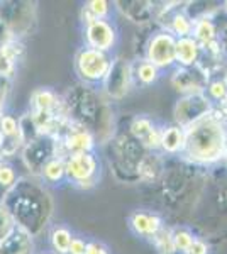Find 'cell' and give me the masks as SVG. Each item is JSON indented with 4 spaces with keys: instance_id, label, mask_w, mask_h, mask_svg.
I'll use <instances>...</instances> for the list:
<instances>
[{
    "instance_id": "cell-1",
    "label": "cell",
    "mask_w": 227,
    "mask_h": 254,
    "mask_svg": "<svg viewBox=\"0 0 227 254\" xmlns=\"http://www.w3.org/2000/svg\"><path fill=\"white\" fill-rule=\"evenodd\" d=\"M209 168L195 166L181 158L164 159L163 173L154 185L148 187L154 195L159 214H168L180 220L181 225L188 222L193 208L200 198L207 180Z\"/></svg>"
},
{
    "instance_id": "cell-2",
    "label": "cell",
    "mask_w": 227,
    "mask_h": 254,
    "mask_svg": "<svg viewBox=\"0 0 227 254\" xmlns=\"http://www.w3.org/2000/svg\"><path fill=\"white\" fill-rule=\"evenodd\" d=\"M105 146L109 151V166L117 182L151 187L163 173L166 158L143 147L127 129H115L112 139Z\"/></svg>"
},
{
    "instance_id": "cell-3",
    "label": "cell",
    "mask_w": 227,
    "mask_h": 254,
    "mask_svg": "<svg viewBox=\"0 0 227 254\" xmlns=\"http://www.w3.org/2000/svg\"><path fill=\"white\" fill-rule=\"evenodd\" d=\"M212 246L227 244V166L209 168L200 198L185 224Z\"/></svg>"
},
{
    "instance_id": "cell-4",
    "label": "cell",
    "mask_w": 227,
    "mask_h": 254,
    "mask_svg": "<svg viewBox=\"0 0 227 254\" xmlns=\"http://www.w3.org/2000/svg\"><path fill=\"white\" fill-rule=\"evenodd\" d=\"M2 203L10 212L15 225L32 237H38L48 227L55 210V200L46 185L32 176L19 178Z\"/></svg>"
},
{
    "instance_id": "cell-5",
    "label": "cell",
    "mask_w": 227,
    "mask_h": 254,
    "mask_svg": "<svg viewBox=\"0 0 227 254\" xmlns=\"http://www.w3.org/2000/svg\"><path fill=\"white\" fill-rule=\"evenodd\" d=\"M68 119L73 124L90 130L97 144H107L115 132V116L112 102L102 95L100 90L76 83L63 93Z\"/></svg>"
},
{
    "instance_id": "cell-6",
    "label": "cell",
    "mask_w": 227,
    "mask_h": 254,
    "mask_svg": "<svg viewBox=\"0 0 227 254\" xmlns=\"http://www.w3.org/2000/svg\"><path fill=\"white\" fill-rule=\"evenodd\" d=\"M227 147V134L222 114L214 110L185 129L181 159L202 168H214L222 163Z\"/></svg>"
},
{
    "instance_id": "cell-7",
    "label": "cell",
    "mask_w": 227,
    "mask_h": 254,
    "mask_svg": "<svg viewBox=\"0 0 227 254\" xmlns=\"http://www.w3.org/2000/svg\"><path fill=\"white\" fill-rule=\"evenodd\" d=\"M112 58V55L97 51V49L88 46H81L76 51L75 60H73V69L78 76V83L95 88L100 87L110 69Z\"/></svg>"
},
{
    "instance_id": "cell-8",
    "label": "cell",
    "mask_w": 227,
    "mask_h": 254,
    "mask_svg": "<svg viewBox=\"0 0 227 254\" xmlns=\"http://www.w3.org/2000/svg\"><path fill=\"white\" fill-rule=\"evenodd\" d=\"M65 171H67V183L80 190H88L100 180L102 163L95 151L70 154L65 158Z\"/></svg>"
},
{
    "instance_id": "cell-9",
    "label": "cell",
    "mask_w": 227,
    "mask_h": 254,
    "mask_svg": "<svg viewBox=\"0 0 227 254\" xmlns=\"http://www.w3.org/2000/svg\"><path fill=\"white\" fill-rule=\"evenodd\" d=\"M133 88V61L122 58V56H114L109 73L100 85L102 95L109 102H121L129 95Z\"/></svg>"
},
{
    "instance_id": "cell-10",
    "label": "cell",
    "mask_w": 227,
    "mask_h": 254,
    "mask_svg": "<svg viewBox=\"0 0 227 254\" xmlns=\"http://www.w3.org/2000/svg\"><path fill=\"white\" fill-rule=\"evenodd\" d=\"M143 58L163 73L171 71L176 66V38L166 29H156L146 41Z\"/></svg>"
},
{
    "instance_id": "cell-11",
    "label": "cell",
    "mask_w": 227,
    "mask_h": 254,
    "mask_svg": "<svg viewBox=\"0 0 227 254\" xmlns=\"http://www.w3.org/2000/svg\"><path fill=\"white\" fill-rule=\"evenodd\" d=\"M0 19L7 24L15 39L31 34L36 24L34 2H0Z\"/></svg>"
},
{
    "instance_id": "cell-12",
    "label": "cell",
    "mask_w": 227,
    "mask_h": 254,
    "mask_svg": "<svg viewBox=\"0 0 227 254\" xmlns=\"http://www.w3.org/2000/svg\"><path fill=\"white\" fill-rule=\"evenodd\" d=\"M216 107L205 93H192V95H181L175 102L173 107V124L180 126L181 129H188L200 119L214 112Z\"/></svg>"
},
{
    "instance_id": "cell-13",
    "label": "cell",
    "mask_w": 227,
    "mask_h": 254,
    "mask_svg": "<svg viewBox=\"0 0 227 254\" xmlns=\"http://www.w3.org/2000/svg\"><path fill=\"white\" fill-rule=\"evenodd\" d=\"M55 156H60L58 142L55 137L49 136H38L34 141L24 144L22 151H20V159L32 178H39L44 165Z\"/></svg>"
},
{
    "instance_id": "cell-14",
    "label": "cell",
    "mask_w": 227,
    "mask_h": 254,
    "mask_svg": "<svg viewBox=\"0 0 227 254\" xmlns=\"http://www.w3.org/2000/svg\"><path fill=\"white\" fill-rule=\"evenodd\" d=\"M83 39L85 46L110 55L117 46L119 29L112 19H93L83 24Z\"/></svg>"
},
{
    "instance_id": "cell-15",
    "label": "cell",
    "mask_w": 227,
    "mask_h": 254,
    "mask_svg": "<svg viewBox=\"0 0 227 254\" xmlns=\"http://www.w3.org/2000/svg\"><path fill=\"white\" fill-rule=\"evenodd\" d=\"M58 142V153L61 158H67L70 154H78V153H93L97 149V139L90 130L83 129V127L73 124L70 121V124L65 127V130L60 134V137L56 139Z\"/></svg>"
},
{
    "instance_id": "cell-16",
    "label": "cell",
    "mask_w": 227,
    "mask_h": 254,
    "mask_svg": "<svg viewBox=\"0 0 227 254\" xmlns=\"http://www.w3.org/2000/svg\"><path fill=\"white\" fill-rule=\"evenodd\" d=\"M127 227L136 237L152 243V239L166 227V219L154 208H136L127 217Z\"/></svg>"
},
{
    "instance_id": "cell-17",
    "label": "cell",
    "mask_w": 227,
    "mask_h": 254,
    "mask_svg": "<svg viewBox=\"0 0 227 254\" xmlns=\"http://www.w3.org/2000/svg\"><path fill=\"white\" fill-rule=\"evenodd\" d=\"M163 126L164 124H161L159 121H156L148 114H138L127 124V132L148 151L159 153V139Z\"/></svg>"
},
{
    "instance_id": "cell-18",
    "label": "cell",
    "mask_w": 227,
    "mask_h": 254,
    "mask_svg": "<svg viewBox=\"0 0 227 254\" xmlns=\"http://www.w3.org/2000/svg\"><path fill=\"white\" fill-rule=\"evenodd\" d=\"M210 75L200 66L181 68L175 66L171 69L170 83L171 87L181 95H192V93H204L209 83Z\"/></svg>"
},
{
    "instance_id": "cell-19",
    "label": "cell",
    "mask_w": 227,
    "mask_h": 254,
    "mask_svg": "<svg viewBox=\"0 0 227 254\" xmlns=\"http://www.w3.org/2000/svg\"><path fill=\"white\" fill-rule=\"evenodd\" d=\"M24 147L22 136H20L19 117L12 114L0 116V161H9L14 156L20 154Z\"/></svg>"
},
{
    "instance_id": "cell-20",
    "label": "cell",
    "mask_w": 227,
    "mask_h": 254,
    "mask_svg": "<svg viewBox=\"0 0 227 254\" xmlns=\"http://www.w3.org/2000/svg\"><path fill=\"white\" fill-rule=\"evenodd\" d=\"M114 9L126 20L134 26L146 27L156 20L158 15V2L150 0H117L114 2Z\"/></svg>"
},
{
    "instance_id": "cell-21",
    "label": "cell",
    "mask_w": 227,
    "mask_h": 254,
    "mask_svg": "<svg viewBox=\"0 0 227 254\" xmlns=\"http://www.w3.org/2000/svg\"><path fill=\"white\" fill-rule=\"evenodd\" d=\"M185 146V129L176 124H164L159 139V154L164 158H180Z\"/></svg>"
},
{
    "instance_id": "cell-22",
    "label": "cell",
    "mask_w": 227,
    "mask_h": 254,
    "mask_svg": "<svg viewBox=\"0 0 227 254\" xmlns=\"http://www.w3.org/2000/svg\"><path fill=\"white\" fill-rule=\"evenodd\" d=\"M0 254H34V237L15 225L0 241Z\"/></svg>"
},
{
    "instance_id": "cell-23",
    "label": "cell",
    "mask_w": 227,
    "mask_h": 254,
    "mask_svg": "<svg viewBox=\"0 0 227 254\" xmlns=\"http://www.w3.org/2000/svg\"><path fill=\"white\" fill-rule=\"evenodd\" d=\"M24 44L22 41H10V43L0 46V78H12L17 69V64L24 58Z\"/></svg>"
},
{
    "instance_id": "cell-24",
    "label": "cell",
    "mask_w": 227,
    "mask_h": 254,
    "mask_svg": "<svg viewBox=\"0 0 227 254\" xmlns=\"http://www.w3.org/2000/svg\"><path fill=\"white\" fill-rule=\"evenodd\" d=\"M202 60V48L192 36L176 39V66H199Z\"/></svg>"
},
{
    "instance_id": "cell-25",
    "label": "cell",
    "mask_w": 227,
    "mask_h": 254,
    "mask_svg": "<svg viewBox=\"0 0 227 254\" xmlns=\"http://www.w3.org/2000/svg\"><path fill=\"white\" fill-rule=\"evenodd\" d=\"M164 73L154 66L152 63H150L144 58H138L133 61V80H134V87H143V88H150L152 85H156L161 80Z\"/></svg>"
},
{
    "instance_id": "cell-26",
    "label": "cell",
    "mask_w": 227,
    "mask_h": 254,
    "mask_svg": "<svg viewBox=\"0 0 227 254\" xmlns=\"http://www.w3.org/2000/svg\"><path fill=\"white\" fill-rule=\"evenodd\" d=\"M39 182L43 185H61L67 182V171H65V158L55 156L44 165L39 175Z\"/></svg>"
},
{
    "instance_id": "cell-27",
    "label": "cell",
    "mask_w": 227,
    "mask_h": 254,
    "mask_svg": "<svg viewBox=\"0 0 227 254\" xmlns=\"http://www.w3.org/2000/svg\"><path fill=\"white\" fill-rule=\"evenodd\" d=\"M192 38L200 44V48H205V46H209V44L216 43L217 41L216 15H214V17H204V19L195 20Z\"/></svg>"
},
{
    "instance_id": "cell-28",
    "label": "cell",
    "mask_w": 227,
    "mask_h": 254,
    "mask_svg": "<svg viewBox=\"0 0 227 254\" xmlns=\"http://www.w3.org/2000/svg\"><path fill=\"white\" fill-rule=\"evenodd\" d=\"M114 12V2L107 0H90L81 7V22L86 24L93 19H110Z\"/></svg>"
},
{
    "instance_id": "cell-29",
    "label": "cell",
    "mask_w": 227,
    "mask_h": 254,
    "mask_svg": "<svg viewBox=\"0 0 227 254\" xmlns=\"http://www.w3.org/2000/svg\"><path fill=\"white\" fill-rule=\"evenodd\" d=\"M72 229L67 225H55L49 232V248L53 254H68L70 243L73 239Z\"/></svg>"
},
{
    "instance_id": "cell-30",
    "label": "cell",
    "mask_w": 227,
    "mask_h": 254,
    "mask_svg": "<svg viewBox=\"0 0 227 254\" xmlns=\"http://www.w3.org/2000/svg\"><path fill=\"white\" fill-rule=\"evenodd\" d=\"M170 234H171V244L176 251L187 253L190 246L193 244V241L197 239V234L193 229H190L188 225L175 224L170 225Z\"/></svg>"
},
{
    "instance_id": "cell-31",
    "label": "cell",
    "mask_w": 227,
    "mask_h": 254,
    "mask_svg": "<svg viewBox=\"0 0 227 254\" xmlns=\"http://www.w3.org/2000/svg\"><path fill=\"white\" fill-rule=\"evenodd\" d=\"M152 246L154 249L158 251V254H187V253H181V251H176L171 244V234H170V225L163 229L158 236L152 239Z\"/></svg>"
},
{
    "instance_id": "cell-32",
    "label": "cell",
    "mask_w": 227,
    "mask_h": 254,
    "mask_svg": "<svg viewBox=\"0 0 227 254\" xmlns=\"http://www.w3.org/2000/svg\"><path fill=\"white\" fill-rule=\"evenodd\" d=\"M14 227H15V222H14V219H12L10 212L7 210V207L3 205V203H0V241L9 234Z\"/></svg>"
},
{
    "instance_id": "cell-33",
    "label": "cell",
    "mask_w": 227,
    "mask_h": 254,
    "mask_svg": "<svg viewBox=\"0 0 227 254\" xmlns=\"http://www.w3.org/2000/svg\"><path fill=\"white\" fill-rule=\"evenodd\" d=\"M217 39H219V44H221V49H222V55L224 58L227 60V15L222 20H217Z\"/></svg>"
},
{
    "instance_id": "cell-34",
    "label": "cell",
    "mask_w": 227,
    "mask_h": 254,
    "mask_svg": "<svg viewBox=\"0 0 227 254\" xmlns=\"http://www.w3.org/2000/svg\"><path fill=\"white\" fill-rule=\"evenodd\" d=\"M187 254H212V246H210L204 237L197 236V239L190 246Z\"/></svg>"
},
{
    "instance_id": "cell-35",
    "label": "cell",
    "mask_w": 227,
    "mask_h": 254,
    "mask_svg": "<svg viewBox=\"0 0 227 254\" xmlns=\"http://www.w3.org/2000/svg\"><path fill=\"white\" fill-rule=\"evenodd\" d=\"M10 87H12L10 78H0V116L5 114V104L10 93Z\"/></svg>"
},
{
    "instance_id": "cell-36",
    "label": "cell",
    "mask_w": 227,
    "mask_h": 254,
    "mask_svg": "<svg viewBox=\"0 0 227 254\" xmlns=\"http://www.w3.org/2000/svg\"><path fill=\"white\" fill-rule=\"evenodd\" d=\"M86 244H88V241L83 239L81 236H73L72 243H70L68 254H85Z\"/></svg>"
},
{
    "instance_id": "cell-37",
    "label": "cell",
    "mask_w": 227,
    "mask_h": 254,
    "mask_svg": "<svg viewBox=\"0 0 227 254\" xmlns=\"http://www.w3.org/2000/svg\"><path fill=\"white\" fill-rule=\"evenodd\" d=\"M85 254H112L102 241H88Z\"/></svg>"
},
{
    "instance_id": "cell-38",
    "label": "cell",
    "mask_w": 227,
    "mask_h": 254,
    "mask_svg": "<svg viewBox=\"0 0 227 254\" xmlns=\"http://www.w3.org/2000/svg\"><path fill=\"white\" fill-rule=\"evenodd\" d=\"M217 110V109H216ZM219 112L222 114V121H224V127H226V134H227V109H221Z\"/></svg>"
},
{
    "instance_id": "cell-39",
    "label": "cell",
    "mask_w": 227,
    "mask_h": 254,
    "mask_svg": "<svg viewBox=\"0 0 227 254\" xmlns=\"http://www.w3.org/2000/svg\"><path fill=\"white\" fill-rule=\"evenodd\" d=\"M221 165L227 166V147H226V153H224V158H222V163H221Z\"/></svg>"
},
{
    "instance_id": "cell-40",
    "label": "cell",
    "mask_w": 227,
    "mask_h": 254,
    "mask_svg": "<svg viewBox=\"0 0 227 254\" xmlns=\"http://www.w3.org/2000/svg\"><path fill=\"white\" fill-rule=\"evenodd\" d=\"M222 12H224V14L227 15V2L222 3Z\"/></svg>"
},
{
    "instance_id": "cell-41",
    "label": "cell",
    "mask_w": 227,
    "mask_h": 254,
    "mask_svg": "<svg viewBox=\"0 0 227 254\" xmlns=\"http://www.w3.org/2000/svg\"><path fill=\"white\" fill-rule=\"evenodd\" d=\"M224 81H226V87H227V69H226V73H224Z\"/></svg>"
},
{
    "instance_id": "cell-42",
    "label": "cell",
    "mask_w": 227,
    "mask_h": 254,
    "mask_svg": "<svg viewBox=\"0 0 227 254\" xmlns=\"http://www.w3.org/2000/svg\"><path fill=\"white\" fill-rule=\"evenodd\" d=\"M43 254H53V253H43Z\"/></svg>"
}]
</instances>
